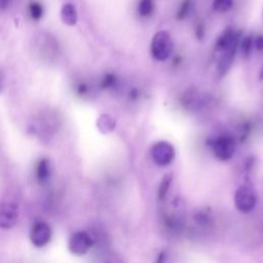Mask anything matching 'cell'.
<instances>
[{
    "label": "cell",
    "mask_w": 263,
    "mask_h": 263,
    "mask_svg": "<svg viewBox=\"0 0 263 263\" xmlns=\"http://www.w3.org/2000/svg\"><path fill=\"white\" fill-rule=\"evenodd\" d=\"M51 237V230L48 224L45 222H36L30 231V239L33 246L36 248H42L46 246Z\"/></svg>",
    "instance_id": "cell-6"
},
{
    "label": "cell",
    "mask_w": 263,
    "mask_h": 263,
    "mask_svg": "<svg viewBox=\"0 0 263 263\" xmlns=\"http://www.w3.org/2000/svg\"><path fill=\"white\" fill-rule=\"evenodd\" d=\"M154 0H140L138 4V12L141 16L146 17L153 13Z\"/></svg>",
    "instance_id": "cell-13"
},
{
    "label": "cell",
    "mask_w": 263,
    "mask_h": 263,
    "mask_svg": "<svg viewBox=\"0 0 263 263\" xmlns=\"http://www.w3.org/2000/svg\"><path fill=\"white\" fill-rule=\"evenodd\" d=\"M18 218V206L12 202H4L0 204V228H12Z\"/></svg>",
    "instance_id": "cell-7"
},
{
    "label": "cell",
    "mask_w": 263,
    "mask_h": 263,
    "mask_svg": "<svg viewBox=\"0 0 263 263\" xmlns=\"http://www.w3.org/2000/svg\"><path fill=\"white\" fill-rule=\"evenodd\" d=\"M118 83V78L113 73H106L101 79V87L103 89H110L116 87Z\"/></svg>",
    "instance_id": "cell-17"
},
{
    "label": "cell",
    "mask_w": 263,
    "mask_h": 263,
    "mask_svg": "<svg viewBox=\"0 0 263 263\" xmlns=\"http://www.w3.org/2000/svg\"><path fill=\"white\" fill-rule=\"evenodd\" d=\"M236 35H237V32H235L232 27L229 26V27L225 28L224 31L218 36V38L216 40L215 49L217 51L223 52L225 49H227L232 44Z\"/></svg>",
    "instance_id": "cell-9"
},
{
    "label": "cell",
    "mask_w": 263,
    "mask_h": 263,
    "mask_svg": "<svg viewBox=\"0 0 263 263\" xmlns=\"http://www.w3.org/2000/svg\"><path fill=\"white\" fill-rule=\"evenodd\" d=\"M240 38H241V32L238 31L237 35L234 39V41L232 42V44L223 51V54L219 61L218 64V72L220 73L221 76H223L228 69L231 67L233 59L235 57V53L239 47V42H240Z\"/></svg>",
    "instance_id": "cell-8"
},
{
    "label": "cell",
    "mask_w": 263,
    "mask_h": 263,
    "mask_svg": "<svg viewBox=\"0 0 263 263\" xmlns=\"http://www.w3.org/2000/svg\"><path fill=\"white\" fill-rule=\"evenodd\" d=\"M138 96H139V95H138V90H137L136 88H134V89L132 90V92H130L132 99H133V100H136V99L138 98Z\"/></svg>",
    "instance_id": "cell-24"
},
{
    "label": "cell",
    "mask_w": 263,
    "mask_h": 263,
    "mask_svg": "<svg viewBox=\"0 0 263 263\" xmlns=\"http://www.w3.org/2000/svg\"><path fill=\"white\" fill-rule=\"evenodd\" d=\"M257 202V195L254 188L249 184L238 187L234 194V204L241 213H250Z\"/></svg>",
    "instance_id": "cell-3"
},
{
    "label": "cell",
    "mask_w": 263,
    "mask_h": 263,
    "mask_svg": "<svg viewBox=\"0 0 263 263\" xmlns=\"http://www.w3.org/2000/svg\"><path fill=\"white\" fill-rule=\"evenodd\" d=\"M11 1H12V0H0V9H1V10L6 9V8L10 5Z\"/></svg>",
    "instance_id": "cell-22"
},
{
    "label": "cell",
    "mask_w": 263,
    "mask_h": 263,
    "mask_svg": "<svg viewBox=\"0 0 263 263\" xmlns=\"http://www.w3.org/2000/svg\"><path fill=\"white\" fill-rule=\"evenodd\" d=\"M192 6H193V2L192 0H183L178 11H177V14H176V17L179 20V21H182L184 18H186L191 10H192Z\"/></svg>",
    "instance_id": "cell-16"
},
{
    "label": "cell",
    "mask_w": 263,
    "mask_h": 263,
    "mask_svg": "<svg viewBox=\"0 0 263 263\" xmlns=\"http://www.w3.org/2000/svg\"><path fill=\"white\" fill-rule=\"evenodd\" d=\"M215 157L219 160H229L235 152V141L230 135H220L211 141Z\"/></svg>",
    "instance_id": "cell-2"
},
{
    "label": "cell",
    "mask_w": 263,
    "mask_h": 263,
    "mask_svg": "<svg viewBox=\"0 0 263 263\" xmlns=\"http://www.w3.org/2000/svg\"><path fill=\"white\" fill-rule=\"evenodd\" d=\"M29 14H30V17L33 20V21H39L40 18H42L43 16V6L40 2L38 1H31L29 3Z\"/></svg>",
    "instance_id": "cell-12"
},
{
    "label": "cell",
    "mask_w": 263,
    "mask_h": 263,
    "mask_svg": "<svg viewBox=\"0 0 263 263\" xmlns=\"http://www.w3.org/2000/svg\"><path fill=\"white\" fill-rule=\"evenodd\" d=\"M164 257H165V255H164L163 252L159 253L158 256H157V259H156L155 263H164Z\"/></svg>",
    "instance_id": "cell-23"
},
{
    "label": "cell",
    "mask_w": 263,
    "mask_h": 263,
    "mask_svg": "<svg viewBox=\"0 0 263 263\" xmlns=\"http://www.w3.org/2000/svg\"><path fill=\"white\" fill-rule=\"evenodd\" d=\"M172 179H173V175L172 174H166L162 178V180L160 181L159 186H158V198L160 200H162L165 197V195H166V193H167V191L170 189V186H171V183H172Z\"/></svg>",
    "instance_id": "cell-15"
},
{
    "label": "cell",
    "mask_w": 263,
    "mask_h": 263,
    "mask_svg": "<svg viewBox=\"0 0 263 263\" xmlns=\"http://www.w3.org/2000/svg\"><path fill=\"white\" fill-rule=\"evenodd\" d=\"M173 51V41L168 32L162 30L155 33L150 45L151 55L156 61H165Z\"/></svg>",
    "instance_id": "cell-1"
},
{
    "label": "cell",
    "mask_w": 263,
    "mask_h": 263,
    "mask_svg": "<svg viewBox=\"0 0 263 263\" xmlns=\"http://www.w3.org/2000/svg\"><path fill=\"white\" fill-rule=\"evenodd\" d=\"M92 246V239L85 231L75 232L68 241L69 251L76 256L85 255Z\"/></svg>",
    "instance_id": "cell-5"
},
{
    "label": "cell",
    "mask_w": 263,
    "mask_h": 263,
    "mask_svg": "<svg viewBox=\"0 0 263 263\" xmlns=\"http://www.w3.org/2000/svg\"><path fill=\"white\" fill-rule=\"evenodd\" d=\"M151 156L157 165L166 166L175 158V149L168 142L160 141L153 145Z\"/></svg>",
    "instance_id": "cell-4"
},
{
    "label": "cell",
    "mask_w": 263,
    "mask_h": 263,
    "mask_svg": "<svg viewBox=\"0 0 263 263\" xmlns=\"http://www.w3.org/2000/svg\"><path fill=\"white\" fill-rule=\"evenodd\" d=\"M254 46L257 50L263 51V35H258L254 40Z\"/></svg>",
    "instance_id": "cell-20"
},
{
    "label": "cell",
    "mask_w": 263,
    "mask_h": 263,
    "mask_svg": "<svg viewBox=\"0 0 263 263\" xmlns=\"http://www.w3.org/2000/svg\"><path fill=\"white\" fill-rule=\"evenodd\" d=\"M195 35L197 36L198 39H202V37H203V35H204V27H203L202 23H199V24L196 26Z\"/></svg>",
    "instance_id": "cell-21"
},
{
    "label": "cell",
    "mask_w": 263,
    "mask_h": 263,
    "mask_svg": "<svg viewBox=\"0 0 263 263\" xmlns=\"http://www.w3.org/2000/svg\"><path fill=\"white\" fill-rule=\"evenodd\" d=\"M233 6V0H213V7L218 12H227Z\"/></svg>",
    "instance_id": "cell-18"
},
{
    "label": "cell",
    "mask_w": 263,
    "mask_h": 263,
    "mask_svg": "<svg viewBox=\"0 0 263 263\" xmlns=\"http://www.w3.org/2000/svg\"><path fill=\"white\" fill-rule=\"evenodd\" d=\"M51 174V168H50V162L47 158H41L37 165H36V178L39 183L43 184L46 183Z\"/></svg>",
    "instance_id": "cell-11"
},
{
    "label": "cell",
    "mask_w": 263,
    "mask_h": 263,
    "mask_svg": "<svg viewBox=\"0 0 263 263\" xmlns=\"http://www.w3.org/2000/svg\"><path fill=\"white\" fill-rule=\"evenodd\" d=\"M61 18L64 24L68 26H74L77 23L78 14L76 7L72 3H66L61 9Z\"/></svg>",
    "instance_id": "cell-10"
},
{
    "label": "cell",
    "mask_w": 263,
    "mask_h": 263,
    "mask_svg": "<svg viewBox=\"0 0 263 263\" xmlns=\"http://www.w3.org/2000/svg\"><path fill=\"white\" fill-rule=\"evenodd\" d=\"M76 93L79 96V97H85L87 96L88 91H89V86L87 83L85 82H79L77 85H76Z\"/></svg>",
    "instance_id": "cell-19"
},
{
    "label": "cell",
    "mask_w": 263,
    "mask_h": 263,
    "mask_svg": "<svg viewBox=\"0 0 263 263\" xmlns=\"http://www.w3.org/2000/svg\"><path fill=\"white\" fill-rule=\"evenodd\" d=\"M259 77H260V79H263V68H262V70H261V72L259 74Z\"/></svg>",
    "instance_id": "cell-25"
},
{
    "label": "cell",
    "mask_w": 263,
    "mask_h": 263,
    "mask_svg": "<svg viewBox=\"0 0 263 263\" xmlns=\"http://www.w3.org/2000/svg\"><path fill=\"white\" fill-rule=\"evenodd\" d=\"M239 46L242 52V55L245 59H248L251 55L253 46H254V39L252 35H248L246 37H243L240 42H239Z\"/></svg>",
    "instance_id": "cell-14"
}]
</instances>
